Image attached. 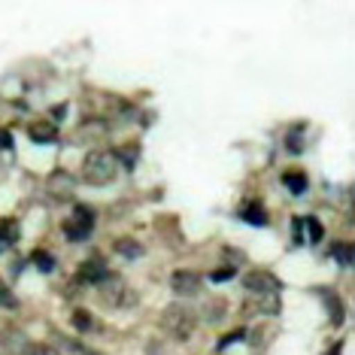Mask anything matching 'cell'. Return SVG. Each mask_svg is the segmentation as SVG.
<instances>
[{
  "mask_svg": "<svg viewBox=\"0 0 355 355\" xmlns=\"http://www.w3.org/2000/svg\"><path fill=\"white\" fill-rule=\"evenodd\" d=\"M28 355H61V352L55 349V346H49V343H31Z\"/></svg>",
  "mask_w": 355,
  "mask_h": 355,
  "instance_id": "ffe728a7",
  "label": "cell"
},
{
  "mask_svg": "<svg viewBox=\"0 0 355 355\" xmlns=\"http://www.w3.org/2000/svg\"><path fill=\"white\" fill-rule=\"evenodd\" d=\"M200 286H204V279H200L198 270H176L171 277V288L176 297H195Z\"/></svg>",
  "mask_w": 355,
  "mask_h": 355,
  "instance_id": "8992f818",
  "label": "cell"
},
{
  "mask_svg": "<svg viewBox=\"0 0 355 355\" xmlns=\"http://www.w3.org/2000/svg\"><path fill=\"white\" fill-rule=\"evenodd\" d=\"M231 277V270H219V273H213V279H228Z\"/></svg>",
  "mask_w": 355,
  "mask_h": 355,
  "instance_id": "603a6c76",
  "label": "cell"
},
{
  "mask_svg": "<svg viewBox=\"0 0 355 355\" xmlns=\"http://www.w3.org/2000/svg\"><path fill=\"white\" fill-rule=\"evenodd\" d=\"M161 328L173 337V340H189L198 328V313L185 304H171L164 306V316H161Z\"/></svg>",
  "mask_w": 355,
  "mask_h": 355,
  "instance_id": "7a4b0ae2",
  "label": "cell"
},
{
  "mask_svg": "<svg viewBox=\"0 0 355 355\" xmlns=\"http://www.w3.org/2000/svg\"><path fill=\"white\" fill-rule=\"evenodd\" d=\"M3 346H6V349H10L12 355H28L31 340H28L25 334H21V331H19V334H15V331H6V340H3Z\"/></svg>",
  "mask_w": 355,
  "mask_h": 355,
  "instance_id": "8fae6325",
  "label": "cell"
},
{
  "mask_svg": "<svg viewBox=\"0 0 355 355\" xmlns=\"http://www.w3.org/2000/svg\"><path fill=\"white\" fill-rule=\"evenodd\" d=\"M301 225L306 228V237H310V243H319V240H322V225H319L316 219H313V216H306V219H304Z\"/></svg>",
  "mask_w": 355,
  "mask_h": 355,
  "instance_id": "e0dca14e",
  "label": "cell"
},
{
  "mask_svg": "<svg viewBox=\"0 0 355 355\" xmlns=\"http://www.w3.org/2000/svg\"><path fill=\"white\" fill-rule=\"evenodd\" d=\"M34 261H37V268H40V270H46V273H49V270L55 268V264H52V255H49V252H37V255H34Z\"/></svg>",
  "mask_w": 355,
  "mask_h": 355,
  "instance_id": "44dd1931",
  "label": "cell"
},
{
  "mask_svg": "<svg viewBox=\"0 0 355 355\" xmlns=\"http://www.w3.org/2000/svg\"><path fill=\"white\" fill-rule=\"evenodd\" d=\"M119 167H122V164H119L116 152L94 149V152H88L85 161H83V180L88 185H110V182H116Z\"/></svg>",
  "mask_w": 355,
  "mask_h": 355,
  "instance_id": "6da1fadb",
  "label": "cell"
},
{
  "mask_svg": "<svg viewBox=\"0 0 355 355\" xmlns=\"http://www.w3.org/2000/svg\"><path fill=\"white\" fill-rule=\"evenodd\" d=\"M73 185H76V180L67 171H55L49 180H46V191H49L55 200H67L73 195Z\"/></svg>",
  "mask_w": 355,
  "mask_h": 355,
  "instance_id": "52a82bcc",
  "label": "cell"
},
{
  "mask_svg": "<svg viewBox=\"0 0 355 355\" xmlns=\"http://www.w3.org/2000/svg\"><path fill=\"white\" fill-rule=\"evenodd\" d=\"M116 252H122V255H128V258H137V255H143V246L125 237V240H119V243H116Z\"/></svg>",
  "mask_w": 355,
  "mask_h": 355,
  "instance_id": "2e32d148",
  "label": "cell"
},
{
  "mask_svg": "<svg viewBox=\"0 0 355 355\" xmlns=\"http://www.w3.org/2000/svg\"><path fill=\"white\" fill-rule=\"evenodd\" d=\"M243 219H246L249 225H268V216H264V207H261V204H249V207L243 209Z\"/></svg>",
  "mask_w": 355,
  "mask_h": 355,
  "instance_id": "4fadbf2b",
  "label": "cell"
},
{
  "mask_svg": "<svg viewBox=\"0 0 355 355\" xmlns=\"http://www.w3.org/2000/svg\"><path fill=\"white\" fill-rule=\"evenodd\" d=\"M98 297H101V304H107V306H128L137 301L134 288L128 286L122 277H112V273H107V277L98 282Z\"/></svg>",
  "mask_w": 355,
  "mask_h": 355,
  "instance_id": "3957f363",
  "label": "cell"
},
{
  "mask_svg": "<svg viewBox=\"0 0 355 355\" xmlns=\"http://www.w3.org/2000/svg\"><path fill=\"white\" fill-rule=\"evenodd\" d=\"M73 325H76L79 331H92V328H94V319L88 316L85 310H76V313H73Z\"/></svg>",
  "mask_w": 355,
  "mask_h": 355,
  "instance_id": "d6986e66",
  "label": "cell"
},
{
  "mask_svg": "<svg viewBox=\"0 0 355 355\" xmlns=\"http://www.w3.org/2000/svg\"><path fill=\"white\" fill-rule=\"evenodd\" d=\"M282 182L292 189V195H304V189H306V176L304 173H286L282 176Z\"/></svg>",
  "mask_w": 355,
  "mask_h": 355,
  "instance_id": "9a60e30c",
  "label": "cell"
},
{
  "mask_svg": "<svg viewBox=\"0 0 355 355\" xmlns=\"http://www.w3.org/2000/svg\"><path fill=\"white\" fill-rule=\"evenodd\" d=\"M243 288L249 295H277L282 286H279V279L273 277V273L252 270V273H246V277H243Z\"/></svg>",
  "mask_w": 355,
  "mask_h": 355,
  "instance_id": "5b68a950",
  "label": "cell"
},
{
  "mask_svg": "<svg viewBox=\"0 0 355 355\" xmlns=\"http://www.w3.org/2000/svg\"><path fill=\"white\" fill-rule=\"evenodd\" d=\"M0 304H3V306H15V297L10 295V288H6L3 282H0Z\"/></svg>",
  "mask_w": 355,
  "mask_h": 355,
  "instance_id": "7402d4cb",
  "label": "cell"
},
{
  "mask_svg": "<svg viewBox=\"0 0 355 355\" xmlns=\"http://www.w3.org/2000/svg\"><path fill=\"white\" fill-rule=\"evenodd\" d=\"M28 134H31L34 143H52L55 137H58V128H55L52 122H34L28 128Z\"/></svg>",
  "mask_w": 355,
  "mask_h": 355,
  "instance_id": "30bf717a",
  "label": "cell"
},
{
  "mask_svg": "<svg viewBox=\"0 0 355 355\" xmlns=\"http://www.w3.org/2000/svg\"><path fill=\"white\" fill-rule=\"evenodd\" d=\"M246 310H258V313H277V310H279V297H277V295H249Z\"/></svg>",
  "mask_w": 355,
  "mask_h": 355,
  "instance_id": "9c48e42d",
  "label": "cell"
},
{
  "mask_svg": "<svg viewBox=\"0 0 355 355\" xmlns=\"http://www.w3.org/2000/svg\"><path fill=\"white\" fill-rule=\"evenodd\" d=\"M15 240H19V225L15 222H0V252L10 249Z\"/></svg>",
  "mask_w": 355,
  "mask_h": 355,
  "instance_id": "7c38bea8",
  "label": "cell"
},
{
  "mask_svg": "<svg viewBox=\"0 0 355 355\" xmlns=\"http://www.w3.org/2000/svg\"><path fill=\"white\" fill-rule=\"evenodd\" d=\"M204 313H207V322H222V319H225V301H222V297L209 301V304L204 306Z\"/></svg>",
  "mask_w": 355,
  "mask_h": 355,
  "instance_id": "5bb4252c",
  "label": "cell"
},
{
  "mask_svg": "<svg viewBox=\"0 0 355 355\" xmlns=\"http://www.w3.org/2000/svg\"><path fill=\"white\" fill-rule=\"evenodd\" d=\"M85 355H98V352H85Z\"/></svg>",
  "mask_w": 355,
  "mask_h": 355,
  "instance_id": "cb8c5ba5",
  "label": "cell"
},
{
  "mask_svg": "<svg viewBox=\"0 0 355 355\" xmlns=\"http://www.w3.org/2000/svg\"><path fill=\"white\" fill-rule=\"evenodd\" d=\"M107 277V268H103V261H98V258H88V261H83V268H79L76 273V282H85V286H98V282Z\"/></svg>",
  "mask_w": 355,
  "mask_h": 355,
  "instance_id": "ba28073f",
  "label": "cell"
},
{
  "mask_svg": "<svg viewBox=\"0 0 355 355\" xmlns=\"http://www.w3.org/2000/svg\"><path fill=\"white\" fill-rule=\"evenodd\" d=\"M334 258L343 264V268H349V264H352V246L349 243H337L334 246Z\"/></svg>",
  "mask_w": 355,
  "mask_h": 355,
  "instance_id": "ac0fdd59",
  "label": "cell"
},
{
  "mask_svg": "<svg viewBox=\"0 0 355 355\" xmlns=\"http://www.w3.org/2000/svg\"><path fill=\"white\" fill-rule=\"evenodd\" d=\"M92 228H94V209L85 207V204H76L73 216L64 222V234H67V240H73V243H83L88 234H92Z\"/></svg>",
  "mask_w": 355,
  "mask_h": 355,
  "instance_id": "277c9868",
  "label": "cell"
}]
</instances>
